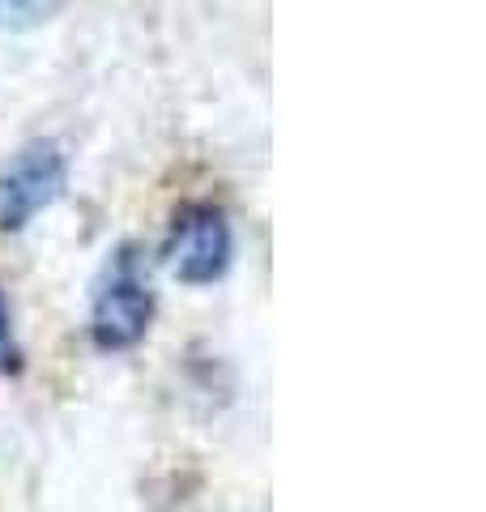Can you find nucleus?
<instances>
[{
  "mask_svg": "<svg viewBox=\"0 0 486 512\" xmlns=\"http://www.w3.org/2000/svg\"><path fill=\"white\" fill-rule=\"evenodd\" d=\"M154 320V295L133 269H120L111 278L99 299H94V312H90V338L99 350H128L145 338Z\"/></svg>",
  "mask_w": 486,
  "mask_h": 512,
  "instance_id": "obj_3",
  "label": "nucleus"
},
{
  "mask_svg": "<svg viewBox=\"0 0 486 512\" xmlns=\"http://www.w3.org/2000/svg\"><path fill=\"white\" fill-rule=\"evenodd\" d=\"M64 0H0V26L5 30H30L47 18H56Z\"/></svg>",
  "mask_w": 486,
  "mask_h": 512,
  "instance_id": "obj_4",
  "label": "nucleus"
},
{
  "mask_svg": "<svg viewBox=\"0 0 486 512\" xmlns=\"http://www.w3.org/2000/svg\"><path fill=\"white\" fill-rule=\"evenodd\" d=\"M231 252H235L231 222H226L218 205H205V201H192L175 214L171 239H167V248H162L171 274L184 286L218 282L226 274V265H231Z\"/></svg>",
  "mask_w": 486,
  "mask_h": 512,
  "instance_id": "obj_1",
  "label": "nucleus"
},
{
  "mask_svg": "<svg viewBox=\"0 0 486 512\" xmlns=\"http://www.w3.org/2000/svg\"><path fill=\"white\" fill-rule=\"evenodd\" d=\"M69 180L64 154L52 141L26 146L13 163L0 171V231H22L30 218L43 214Z\"/></svg>",
  "mask_w": 486,
  "mask_h": 512,
  "instance_id": "obj_2",
  "label": "nucleus"
},
{
  "mask_svg": "<svg viewBox=\"0 0 486 512\" xmlns=\"http://www.w3.org/2000/svg\"><path fill=\"white\" fill-rule=\"evenodd\" d=\"M22 367V346L18 333H13V312L5 303V291H0V372H18Z\"/></svg>",
  "mask_w": 486,
  "mask_h": 512,
  "instance_id": "obj_5",
  "label": "nucleus"
}]
</instances>
